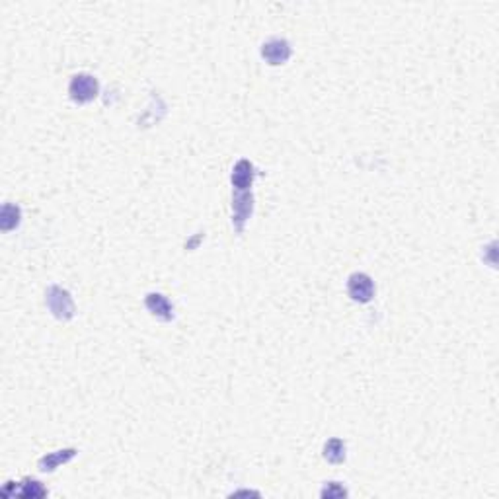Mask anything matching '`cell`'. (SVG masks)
Segmentation results:
<instances>
[{
    "label": "cell",
    "instance_id": "6da1fadb",
    "mask_svg": "<svg viewBox=\"0 0 499 499\" xmlns=\"http://www.w3.org/2000/svg\"><path fill=\"white\" fill-rule=\"evenodd\" d=\"M45 304L49 308V312L57 318L67 322L74 316V303H72V296L67 289H63L59 285H51L45 293Z\"/></svg>",
    "mask_w": 499,
    "mask_h": 499
},
{
    "label": "cell",
    "instance_id": "7a4b0ae2",
    "mask_svg": "<svg viewBox=\"0 0 499 499\" xmlns=\"http://www.w3.org/2000/svg\"><path fill=\"white\" fill-rule=\"evenodd\" d=\"M100 84L94 74L88 72H79L70 79L69 84V98L74 104H88L92 100L98 98Z\"/></svg>",
    "mask_w": 499,
    "mask_h": 499
},
{
    "label": "cell",
    "instance_id": "3957f363",
    "mask_svg": "<svg viewBox=\"0 0 499 499\" xmlns=\"http://www.w3.org/2000/svg\"><path fill=\"white\" fill-rule=\"evenodd\" d=\"M254 211V196L250 189H235L232 191V225H235L236 232L242 235L248 219L252 216Z\"/></svg>",
    "mask_w": 499,
    "mask_h": 499
},
{
    "label": "cell",
    "instance_id": "277c9868",
    "mask_svg": "<svg viewBox=\"0 0 499 499\" xmlns=\"http://www.w3.org/2000/svg\"><path fill=\"white\" fill-rule=\"evenodd\" d=\"M347 294L355 303H371L372 296H374V281L371 279V275L361 274V271L349 275V279H347Z\"/></svg>",
    "mask_w": 499,
    "mask_h": 499
},
{
    "label": "cell",
    "instance_id": "5b68a950",
    "mask_svg": "<svg viewBox=\"0 0 499 499\" xmlns=\"http://www.w3.org/2000/svg\"><path fill=\"white\" fill-rule=\"evenodd\" d=\"M291 55H293L291 43L283 38H271L262 45V59L271 67L285 65L287 61L291 59Z\"/></svg>",
    "mask_w": 499,
    "mask_h": 499
},
{
    "label": "cell",
    "instance_id": "8992f818",
    "mask_svg": "<svg viewBox=\"0 0 499 499\" xmlns=\"http://www.w3.org/2000/svg\"><path fill=\"white\" fill-rule=\"evenodd\" d=\"M145 306L152 316H157L162 322H170L174 320V306L170 304L166 296L162 293H148L145 299Z\"/></svg>",
    "mask_w": 499,
    "mask_h": 499
},
{
    "label": "cell",
    "instance_id": "52a82bcc",
    "mask_svg": "<svg viewBox=\"0 0 499 499\" xmlns=\"http://www.w3.org/2000/svg\"><path fill=\"white\" fill-rule=\"evenodd\" d=\"M255 177V168L250 160H238L236 166L232 168V176H230V182H232V187L235 189H250L252 184H254Z\"/></svg>",
    "mask_w": 499,
    "mask_h": 499
},
{
    "label": "cell",
    "instance_id": "ba28073f",
    "mask_svg": "<svg viewBox=\"0 0 499 499\" xmlns=\"http://www.w3.org/2000/svg\"><path fill=\"white\" fill-rule=\"evenodd\" d=\"M77 454H79V450L77 449L53 450V452H47L45 457H41L40 462H38V468H40L41 472H55L61 464H67V462L74 459Z\"/></svg>",
    "mask_w": 499,
    "mask_h": 499
},
{
    "label": "cell",
    "instance_id": "9c48e42d",
    "mask_svg": "<svg viewBox=\"0 0 499 499\" xmlns=\"http://www.w3.org/2000/svg\"><path fill=\"white\" fill-rule=\"evenodd\" d=\"M16 496L24 499H40L47 496V489L43 488L40 480L24 478L16 484Z\"/></svg>",
    "mask_w": 499,
    "mask_h": 499
},
{
    "label": "cell",
    "instance_id": "30bf717a",
    "mask_svg": "<svg viewBox=\"0 0 499 499\" xmlns=\"http://www.w3.org/2000/svg\"><path fill=\"white\" fill-rule=\"evenodd\" d=\"M22 223V209L16 203H4L2 213H0V228L4 232H10L18 228Z\"/></svg>",
    "mask_w": 499,
    "mask_h": 499
},
{
    "label": "cell",
    "instance_id": "8fae6325",
    "mask_svg": "<svg viewBox=\"0 0 499 499\" xmlns=\"http://www.w3.org/2000/svg\"><path fill=\"white\" fill-rule=\"evenodd\" d=\"M347 457V447L342 439H330L324 445V459L332 464H342Z\"/></svg>",
    "mask_w": 499,
    "mask_h": 499
},
{
    "label": "cell",
    "instance_id": "7c38bea8",
    "mask_svg": "<svg viewBox=\"0 0 499 499\" xmlns=\"http://www.w3.org/2000/svg\"><path fill=\"white\" fill-rule=\"evenodd\" d=\"M320 498L324 499L347 498V489L343 488V484H340V482H326L322 491H320Z\"/></svg>",
    "mask_w": 499,
    "mask_h": 499
},
{
    "label": "cell",
    "instance_id": "4fadbf2b",
    "mask_svg": "<svg viewBox=\"0 0 499 499\" xmlns=\"http://www.w3.org/2000/svg\"><path fill=\"white\" fill-rule=\"evenodd\" d=\"M232 496H258L255 491H248V489H244V491H235Z\"/></svg>",
    "mask_w": 499,
    "mask_h": 499
}]
</instances>
